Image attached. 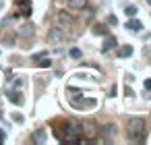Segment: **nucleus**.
I'll return each mask as SVG.
<instances>
[{"label": "nucleus", "instance_id": "obj_1", "mask_svg": "<svg viewBox=\"0 0 151 145\" xmlns=\"http://www.w3.org/2000/svg\"><path fill=\"white\" fill-rule=\"evenodd\" d=\"M143 128H145V120L143 118H128V122H126V131H128V135L132 137V139H137V137H143Z\"/></svg>", "mask_w": 151, "mask_h": 145}, {"label": "nucleus", "instance_id": "obj_2", "mask_svg": "<svg viewBox=\"0 0 151 145\" xmlns=\"http://www.w3.org/2000/svg\"><path fill=\"white\" fill-rule=\"evenodd\" d=\"M56 25L60 29H70L73 27V15L68 11H58L56 13Z\"/></svg>", "mask_w": 151, "mask_h": 145}, {"label": "nucleus", "instance_id": "obj_11", "mask_svg": "<svg viewBox=\"0 0 151 145\" xmlns=\"http://www.w3.org/2000/svg\"><path fill=\"white\" fill-rule=\"evenodd\" d=\"M33 141L44 143V141H46V133H44V131H35V133H33Z\"/></svg>", "mask_w": 151, "mask_h": 145}, {"label": "nucleus", "instance_id": "obj_3", "mask_svg": "<svg viewBox=\"0 0 151 145\" xmlns=\"http://www.w3.org/2000/svg\"><path fill=\"white\" fill-rule=\"evenodd\" d=\"M48 42L50 44H62L64 42V33H62V29H50L48 31Z\"/></svg>", "mask_w": 151, "mask_h": 145}, {"label": "nucleus", "instance_id": "obj_19", "mask_svg": "<svg viewBox=\"0 0 151 145\" xmlns=\"http://www.w3.org/2000/svg\"><path fill=\"white\" fill-rule=\"evenodd\" d=\"M4 141V131H0V143Z\"/></svg>", "mask_w": 151, "mask_h": 145}, {"label": "nucleus", "instance_id": "obj_15", "mask_svg": "<svg viewBox=\"0 0 151 145\" xmlns=\"http://www.w3.org/2000/svg\"><path fill=\"white\" fill-rule=\"evenodd\" d=\"M104 133H108V135H114V133H116V126H114V124H108V126H104Z\"/></svg>", "mask_w": 151, "mask_h": 145}, {"label": "nucleus", "instance_id": "obj_4", "mask_svg": "<svg viewBox=\"0 0 151 145\" xmlns=\"http://www.w3.org/2000/svg\"><path fill=\"white\" fill-rule=\"evenodd\" d=\"M81 126H83V128H79V131H83V133H85V135H87L89 139H93V137L97 135V131H95V126H93L91 122H83Z\"/></svg>", "mask_w": 151, "mask_h": 145}, {"label": "nucleus", "instance_id": "obj_5", "mask_svg": "<svg viewBox=\"0 0 151 145\" xmlns=\"http://www.w3.org/2000/svg\"><path fill=\"white\" fill-rule=\"evenodd\" d=\"M33 33H35V27H33L31 23H27V25H23V27L19 29V35H21V38H31Z\"/></svg>", "mask_w": 151, "mask_h": 145}, {"label": "nucleus", "instance_id": "obj_20", "mask_svg": "<svg viewBox=\"0 0 151 145\" xmlns=\"http://www.w3.org/2000/svg\"><path fill=\"white\" fill-rule=\"evenodd\" d=\"M147 4H149V6H151V0H147Z\"/></svg>", "mask_w": 151, "mask_h": 145}, {"label": "nucleus", "instance_id": "obj_7", "mask_svg": "<svg viewBox=\"0 0 151 145\" xmlns=\"http://www.w3.org/2000/svg\"><path fill=\"white\" fill-rule=\"evenodd\" d=\"M124 27H126V29H130V31H141V29H143V23L130 17V21H126V25H124Z\"/></svg>", "mask_w": 151, "mask_h": 145}, {"label": "nucleus", "instance_id": "obj_10", "mask_svg": "<svg viewBox=\"0 0 151 145\" xmlns=\"http://www.w3.org/2000/svg\"><path fill=\"white\" fill-rule=\"evenodd\" d=\"M19 95H21V93H17V91H11V93H9V100H11L13 104L21 106V104H23V97H19Z\"/></svg>", "mask_w": 151, "mask_h": 145}, {"label": "nucleus", "instance_id": "obj_14", "mask_svg": "<svg viewBox=\"0 0 151 145\" xmlns=\"http://www.w3.org/2000/svg\"><path fill=\"white\" fill-rule=\"evenodd\" d=\"M93 31H95L97 35H106V31H108V29H106L104 25H95V29H93Z\"/></svg>", "mask_w": 151, "mask_h": 145}, {"label": "nucleus", "instance_id": "obj_13", "mask_svg": "<svg viewBox=\"0 0 151 145\" xmlns=\"http://www.w3.org/2000/svg\"><path fill=\"white\" fill-rule=\"evenodd\" d=\"M35 62H37V64H40V66H44V69H46V66H50V64H52V62H50V60H48V58H46V56H42V58H37V60H35Z\"/></svg>", "mask_w": 151, "mask_h": 145}, {"label": "nucleus", "instance_id": "obj_12", "mask_svg": "<svg viewBox=\"0 0 151 145\" xmlns=\"http://www.w3.org/2000/svg\"><path fill=\"white\" fill-rule=\"evenodd\" d=\"M124 13H126V17H134L139 11H137V6H132V4H128L126 9H124Z\"/></svg>", "mask_w": 151, "mask_h": 145}, {"label": "nucleus", "instance_id": "obj_18", "mask_svg": "<svg viewBox=\"0 0 151 145\" xmlns=\"http://www.w3.org/2000/svg\"><path fill=\"white\" fill-rule=\"evenodd\" d=\"M145 89H151V79H147V81H145Z\"/></svg>", "mask_w": 151, "mask_h": 145}, {"label": "nucleus", "instance_id": "obj_17", "mask_svg": "<svg viewBox=\"0 0 151 145\" xmlns=\"http://www.w3.org/2000/svg\"><path fill=\"white\" fill-rule=\"evenodd\" d=\"M108 23H110V25H116V23H118V19H116L114 15H110V17H108Z\"/></svg>", "mask_w": 151, "mask_h": 145}, {"label": "nucleus", "instance_id": "obj_6", "mask_svg": "<svg viewBox=\"0 0 151 145\" xmlns=\"http://www.w3.org/2000/svg\"><path fill=\"white\" fill-rule=\"evenodd\" d=\"M68 6L73 11H83L87 9V0H68Z\"/></svg>", "mask_w": 151, "mask_h": 145}, {"label": "nucleus", "instance_id": "obj_9", "mask_svg": "<svg viewBox=\"0 0 151 145\" xmlns=\"http://www.w3.org/2000/svg\"><path fill=\"white\" fill-rule=\"evenodd\" d=\"M118 56H120V58H128V56H132V46H124V48H120Z\"/></svg>", "mask_w": 151, "mask_h": 145}, {"label": "nucleus", "instance_id": "obj_16", "mask_svg": "<svg viewBox=\"0 0 151 145\" xmlns=\"http://www.w3.org/2000/svg\"><path fill=\"white\" fill-rule=\"evenodd\" d=\"M70 56H73V58H81V50L73 48V50H70Z\"/></svg>", "mask_w": 151, "mask_h": 145}, {"label": "nucleus", "instance_id": "obj_8", "mask_svg": "<svg viewBox=\"0 0 151 145\" xmlns=\"http://www.w3.org/2000/svg\"><path fill=\"white\" fill-rule=\"evenodd\" d=\"M118 46V40L114 38V35H108L106 38V42H104V52H108V50H114Z\"/></svg>", "mask_w": 151, "mask_h": 145}]
</instances>
